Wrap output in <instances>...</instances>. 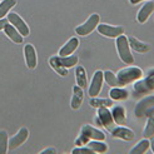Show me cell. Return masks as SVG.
<instances>
[{"label": "cell", "mask_w": 154, "mask_h": 154, "mask_svg": "<svg viewBox=\"0 0 154 154\" xmlns=\"http://www.w3.org/2000/svg\"><path fill=\"white\" fill-rule=\"evenodd\" d=\"M143 74L144 73L140 68L130 65V66H127L124 69H120V70L117 73V78H118L120 87H124V85H128V84L134 83L138 79L143 78Z\"/></svg>", "instance_id": "cell-1"}, {"label": "cell", "mask_w": 154, "mask_h": 154, "mask_svg": "<svg viewBox=\"0 0 154 154\" xmlns=\"http://www.w3.org/2000/svg\"><path fill=\"white\" fill-rule=\"evenodd\" d=\"M115 45H117V50H118V55L122 59V61L124 64H133L134 63V58L133 54L130 53V47H129V42L128 38L125 35H119L118 38H115Z\"/></svg>", "instance_id": "cell-2"}, {"label": "cell", "mask_w": 154, "mask_h": 154, "mask_svg": "<svg viewBox=\"0 0 154 154\" xmlns=\"http://www.w3.org/2000/svg\"><path fill=\"white\" fill-rule=\"evenodd\" d=\"M95 122L98 123L99 125L104 127L106 130H109V132L115 127V123H114V119H113L112 112L108 109L106 106H100V108H98Z\"/></svg>", "instance_id": "cell-3"}, {"label": "cell", "mask_w": 154, "mask_h": 154, "mask_svg": "<svg viewBox=\"0 0 154 154\" xmlns=\"http://www.w3.org/2000/svg\"><path fill=\"white\" fill-rule=\"evenodd\" d=\"M99 23H100V17H99L98 14H91L82 25L75 28V33L78 35H80V36L89 35L94 29H97Z\"/></svg>", "instance_id": "cell-4"}, {"label": "cell", "mask_w": 154, "mask_h": 154, "mask_svg": "<svg viewBox=\"0 0 154 154\" xmlns=\"http://www.w3.org/2000/svg\"><path fill=\"white\" fill-rule=\"evenodd\" d=\"M154 91V76L147 75L134 82V93L137 94H150Z\"/></svg>", "instance_id": "cell-5"}, {"label": "cell", "mask_w": 154, "mask_h": 154, "mask_svg": "<svg viewBox=\"0 0 154 154\" xmlns=\"http://www.w3.org/2000/svg\"><path fill=\"white\" fill-rule=\"evenodd\" d=\"M8 21L18 30V32L23 35V36H28L30 34V29L26 25V23L23 20L17 13H10L8 14Z\"/></svg>", "instance_id": "cell-6"}, {"label": "cell", "mask_w": 154, "mask_h": 154, "mask_svg": "<svg viewBox=\"0 0 154 154\" xmlns=\"http://www.w3.org/2000/svg\"><path fill=\"white\" fill-rule=\"evenodd\" d=\"M97 30L99 34L106 38H118L119 35L124 34V28L123 26H114L109 24H100V23L98 24Z\"/></svg>", "instance_id": "cell-7"}, {"label": "cell", "mask_w": 154, "mask_h": 154, "mask_svg": "<svg viewBox=\"0 0 154 154\" xmlns=\"http://www.w3.org/2000/svg\"><path fill=\"white\" fill-rule=\"evenodd\" d=\"M103 82H104V73L102 70H97L94 73V76L91 79L89 87V97H98V94L102 91Z\"/></svg>", "instance_id": "cell-8"}, {"label": "cell", "mask_w": 154, "mask_h": 154, "mask_svg": "<svg viewBox=\"0 0 154 154\" xmlns=\"http://www.w3.org/2000/svg\"><path fill=\"white\" fill-rule=\"evenodd\" d=\"M152 106H154V95H148L143 98L140 102H138V104L135 105V109H134V114L137 118H142L145 115Z\"/></svg>", "instance_id": "cell-9"}, {"label": "cell", "mask_w": 154, "mask_h": 154, "mask_svg": "<svg viewBox=\"0 0 154 154\" xmlns=\"http://www.w3.org/2000/svg\"><path fill=\"white\" fill-rule=\"evenodd\" d=\"M110 133L114 138H118V139H122V140H125V142H130V140H133L134 139V132L132 129H129L124 125H117V127H114L112 130H110Z\"/></svg>", "instance_id": "cell-10"}, {"label": "cell", "mask_w": 154, "mask_h": 154, "mask_svg": "<svg viewBox=\"0 0 154 154\" xmlns=\"http://www.w3.org/2000/svg\"><path fill=\"white\" fill-rule=\"evenodd\" d=\"M29 137V130L26 128H20L19 132L15 134L13 138H10L9 140V150H14L19 148L21 144H24L25 140L28 139Z\"/></svg>", "instance_id": "cell-11"}, {"label": "cell", "mask_w": 154, "mask_h": 154, "mask_svg": "<svg viewBox=\"0 0 154 154\" xmlns=\"http://www.w3.org/2000/svg\"><path fill=\"white\" fill-rule=\"evenodd\" d=\"M24 57H25V63L29 69H35L38 65V57L35 48L32 44H26L24 48Z\"/></svg>", "instance_id": "cell-12"}, {"label": "cell", "mask_w": 154, "mask_h": 154, "mask_svg": "<svg viewBox=\"0 0 154 154\" xmlns=\"http://www.w3.org/2000/svg\"><path fill=\"white\" fill-rule=\"evenodd\" d=\"M83 135H85L89 140H104L105 139V134L91 125H84L82 128V132Z\"/></svg>", "instance_id": "cell-13"}, {"label": "cell", "mask_w": 154, "mask_h": 154, "mask_svg": "<svg viewBox=\"0 0 154 154\" xmlns=\"http://www.w3.org/2000/svg\"><path fill=\"white\" fill-rule=\"evenodd\" d=\"M154 11V3L153 2H147L145 4H143V6L139 9L137 14V20L140 24H144L145 21L148 20V18L150 17V14Z\"/></svg>", "instance_id": "cell-14"}, {"label": "cell", "mask_w": 154, "mask_h": 154, "mask_svg": "<svg viewBox=\"0 0 154 154\" xmlns=\"http://www.w3.org/2000/svg\"><path fill=\"white\" fill-rule=\"evenodd\" d=\"M79 45V40L78 38H70L64 45L63 48H60L59 50V57H66V55H72V54L76 50Z\"/></svg>", "instance_id": "cell-15"}, {"label": "cell", "mask_w": 154, "mask_h": 154, "mask_svg": "<svg viewBox=\"0 0 154 154\" xmlns=\"http://www.w3.org/2000/svg\"><path fill=\"white\" fill-rule=\"evenodd\" d=\"M112 115L114 123L117 125H124L127 122V115H125V109L123 105H114L112 109Z\"/></svg>", "instance_id": "cell-16"}, {"label": "cell", "mask_w": 154, "mask_h": 154, "mask_svg": "<svg viewBox=\"0 0 154 154\" xmlns=\"http://www.w3.org/2000/svg\"><path fill=\"white\" fill-rule=\"evenodd\" d=\"M128 42H129V47L134 49L137 53H140V54H145L150 51V45L147 43H143L139 39H137L134 36H130L128 38Z\"/></svg>", "instance_id": "cell-17"}, {"label": "cell", "mask_w": 154, "mask_h": 154, "mask_svg": "<svg viewBox=\"0 0 154 154\" xmlns=\"http://www.w3.org/2000/svg\"><path fill=\"white\" fill-rule=\"evenodd\" d=\"M83 98H84L83 88H80L79 85H75L73 88V97H72V100H70V106L74 110L80 108V105L83 103Z\"/></svg>", "instance_id": "cell-18"}, {"label": "cell", "mask_w": 154, "mask_h": 154, "mask_svg": "<svg viewBox=\"0 0 154 154\" xmlns=\"http://www.w3.org/2000/svg\"><path fill=\"white\" fill-rule=\"evenodd\" d=\"M4 32H5V34H6V36L9 38L10 40H13L15 44H21L23 43V36L17 29H15L10 23H8V24L5 25V28H4Z\"/></svg>", "instance_id": "cell-19"}, {"label": "cell", "mask_w": 154, "mask_h": 154, "mask_svg": "<svg viewBox=\"0 0 154 154\" xmlns=\"http://www.w3.org/2000/svg\"><path fill=\"white\" fill-rule=\"evenodd\" d=\"M49 64L59 75H61V76H66L68 75V69L60 63L59 57H51L49 59Z\"/></svg>", "instance_id": "cell-20"}, {"label": "cell", "mask_w": 154, "mask_h": 154, "mask_svg": "<svg viewBox=\"0 0 154 154\" xmlns=\"http://www.w3.org/2000/svg\"><path fill=\"white\" fill-rule=\"evenodd\" d=\"M128 91L125 89H123L122 87H114L109 91V97L112 100H125L128 98Z\"/></svg>", "instance_id": "cell-21"}, {"label": "cell", "mask_w": 154, "mask_h": 154, "mask_svg": "<svg viewBox=\"0 0 154 154\" xmlns=\"http://www.w3.org/2000/svg\"><path fill=\"white\" fill-rule=\"evenodd\" d=\"M75 79H76V84L80 87V88H85L87 87V73H85V69H84L82 65H78L75 68Z\"/></svg>", "instance_id": "cell-22"}, {"label": "cell", "mask_w": 154, "mask_h": 154, "mask_svg": "<svg viewBox=\"0 0 154 154\" xmlns=\"http://www.w3.org/2000/svg\"><path fill=\"white\" fill-rule=\"evenodd\" d=\"M149 148H150V142H149V139H145L144 138L143 140L138 142L134 145V148L130 149V154H144Z\"/></svg>", "instance_id": "cell-23"}, {"label": "cell", "mask_w": 154, "mask_h": 154, "mask_svg": "<svg viewBox=\"0 0 154 154\" xmlns=\"http://www.w3.org/2000/svg\"><path fill=\"white\" fill-rule=\"evenodd\" d=\"M87 147H89L94 153H105L108 150V145L104 143V140H89Z\"/></svg>", "instance_id": "cell-24"}, {"label": "cell", "mask_w": 154, "mask_h": 154, "mask_svg": "<svg viewBox=\"0 0 154 154\" xmlns=\"http://www.w3.org/2000/svg\"><path fill=\"white\" fill-rule=\"evenodd\" d=\"M90 106L93 108H100V106H106L109 108L113 105V100L112 99H100V98H97V97H91V99L89 100Z\"/></svg>", "instance_id": "cell-25"}, {"label": "cell", "mask_w": 154, "mask_h": 154, "mask_svg": "<svg viewBox=\"0 0 154 154\" xmlns=\"http://www.w3.org/2000/svg\"><path fill=\"white\" fill-rule=\"evenodd\" d=\"M15 4H17V0H3L0 3V19H3L5 15L9 14L10 9H13Z\"/></svg>", "instance_id": "cell-26"}, {"label": "cell", "mask_w": 154, "mask_h": 154, "mask_svg": "<svg viewBox=\"0 0 154 154\" xmlns=\"http://www.w3.org/2000/svg\"><path fill=\"white\" fill-rule=\"evenodd\" d=\"M9 150V135L5 130H0V154H6Z\"/></svg>", "instance_id": "cell-27"}, {"label": "cell", "mask_w": 154, "mask_h": 154, "mask_svg": "<svg viewBox=\"0 0 154 154\" xmlns=\"http://www.w3.org/2000/svg\"><path fill=\"white\" fill-rule=\"evenodd\" d=\"M143 137L145 139H150V138L154 137V118L153 117H148L147 124H145L143 130Z\"/></svg>", "instance_id": "cell-28"}, {"label": "cell", "mask_w": 154, "mask_h": 154, "mask_svg": "<svg viewBox=\"0 0 154 154\" xmlns=\"http://www.w3.org/2000/svg\"><path fill=\"white\" fill-rule=\"evenodd\" d=\"M60 63L63 64L66 69L73 68L78 64V57L76 55H66V57H59Z\"/></svg>", "instance_id": "cell-29"}, {"label": "cell", "mask_w": 154, "mask_h": 154, "mask_svg": "<svg viewBox=\"0 0 154 154\" xmlns=\"http://www.w3.org/2000/svg\"><path fill=\"white\" fill-rule=\"evenodd\" d=\"M104 80L106 82L108 85L112 87V88H114V87H120L117 75H115L113 72H110V70L104 72Z\"/></svg>", "instance_id": "cell-30"}, {"label": "cell", "mask_w": 154, "mask_h": 154, "mask_svg": "<svg viewBox=\"0 0 154 154\" xmlns=\"http://www.w3.org/2000/svg\"><path fill=\"white\" fill-rule=\"evenodd\" d=\"M73 153L74 154H93L94 152L91 150L89 147H87V145H82V147L74 148L73 149Z\"/></svg>", "instance_id": "cell-31"}, {"label": "cell", "mask_w": 154, "mask_h": 154, "mask_svg": "<svg viewBox=\"0 0 154 154\" xmlns=\"http://www.w3.org/2000/svg\"><path fill=\"white\" fill-rule=\"evenodd\" d=\"M88 142H89V139H88V138H87L85 135H83L82 133H80V135L75 139V144L78 145V147H82V145H87V143H88Z\"/></svg>", "instance_id": "cell-32"}, {"label": "cell", "mask_w": 154, "mask_h": 154, "mask_svg": "<svg viewBox=\"0 0 154 154\" xmlns=\"http://www.w3.org/2000/svg\"><path fill=\"white\" fill-rule=\"evenodd\" d=\"M8 23H9V21H8V19H0V30H4V28H5V25L8 24Z\"/></svg>", "instance_id": "cell-33"}, {"label": "cell", "mask_w": 154, "mask_h": 154, "mask_svg": "<svg viewBox=\"0 0 154 154\" xmlns=\"http://www.w3.org/2000/svg\"><path fill=\"white\" fill-rule=\"evenodd\" d=\"M45 153H53V154H55L57 153V149H54V148H47V149L42 150V154H45Z\"/></svg>", "instance_id": "cell-34"}, {"label": "cell", "mask_w": 154, "mask_h": 154, "mask_svg": "<svg viewBox=\"0 0 154 154\" xmlns=\"http://www.w3.org/2000/svg\"><path fill=\"white\" fill-rule=\"evenodd\" d=\"M145 115H147V117H153L154 118V106H152L150 109L147 113H145Z\"/></svg>", "instance_id": "cell-35"}, {"label": "cell", "mask_w": 154, "mask_h": 154, "mask_svg": "<svg viewBox=\"0 0 154 154\" xmlns=\"http://www.w3.org/2000/svg\"><path fill=\"white\" fill-rule=\"evenodd\" d=\"M140 2H145V0H130V4H139Z\"/></svg>", "instance_id": "cell-36"}, {"label": "cell", "mask_w": 154, "mask_h": 154, "mask_svg": "<svg viewBox=\"0 0 154 154\" xmlns=\"http://www.w3.org/2000/svg\"><path fill=\"white\" fill-rule=\"evenodd\" d=\"M150 139H152V140H150V148H152V152L154 153V137L150 138Z\"/></svg>", "instance_id": "cell-37"}, {"label": "cell", "mask_w": 154, "mask_h": 154, "mask_svg": "<svg viewBox=\"0 0 154 154\" xmlns=\"http://www.w3.org/2000/svg\"><path fill=\"white\" fill-rule=\"evenodd\" d=\"M147 75H150V76H154V69H149L147 72Z\"/></svg>", "instance_id": "cell-38"}]
</instances>
